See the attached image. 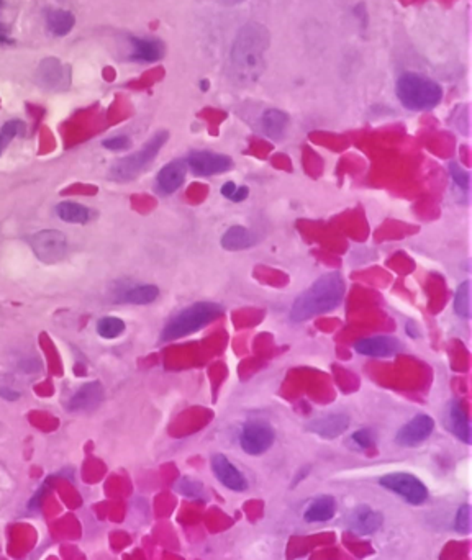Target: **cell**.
Here are the masks:
<instances>
[{
    "label": "cell",
    "instance_id": "1",
    "mask_svg": "<svg viewBox=\"0 0 472 560\" xmlns=\"http://www.w3.org/2000/svg\"><path fill=\"white\" fill-rule=\"evenodd\" d=\"M271 35L263 23L251 22L236 33L230 53L231 76L242 86L258 82L266 70V54Z\"/></svg>",
    "mask_w": 472,
    "mask_h": 560
},
{
    "label": "cell",
    "instance_id": "2",
    "mask_svg": "<svg viewBox=\"0 0 472 560\" xmlns=\"http://www.w3.org/2000/svg\"><path fill=\"white\" fill-rule=\"evenodd\" d=\"M344 280L339 272H330L315 280L304 294L295 298L290 310V318L294 321L307 319L332 312L343 302Z\"/></svg>",
    "mask_w": 472,
    "mask_h": 560
},
{
    "label": "cell",
    "instance_id": "3",
    "mask_svg": "<svg viewBox=\"0 0 472 560\" xmlns=\"http://www.w3.org/2000/svg\"><path fill=\"white\" fill-rule=\"evenodd\" d=\"M397 97L405 108L425 112L441 102L443 89L438 82L417 73H405L397 81Z\"/></svg>",
    "mask_w": 472,
    "mask_h": 560
},
{
    "label": "cell",
    "instance_id": "4",
    "mask_svg": "<svg viewBox=\"0 0 472 560\" xmlns=\"http://www.w3.org/2000/svg\"><path fill=\"white\" fill-rule=\"evenodd\" d=\"M223 313V307L219 303L210 302H200L191 307L182 310L181 313L176 315L168 326L163 329L161 340L163 341H174L179 338L189 336V334L199 331V329L205 328L214 319H216Z\"/></svg>",
    "mask_w": 472,
    "mask_h": 560
},
{
    "label": "cell",
    "instance_id": "5",
    "mask_svg": "<svg viewBox=\"0 0 472 560\" xmlns=\"http://www.w3.org/2000/svg\"><path fill=\"white\" fill-rule=\"evenodd\" d=\"M168 138H169L168 131H159V133H156L153 138L140 149V151L130 154V156L126 158H121L120 161L113 164V167L110 169V177L113 181L118 182H126L138 177V174L143 172L145 169L153 162V159L158 156L163 146L166 144Z\"/></svg>",
    "mask_w": 472,
    "mask_h": 560
},
{
    "label": "cell",
    "instance_id": "6",
    "mask_svg": "<svg viewBox=\"0 0 472 560\" xmlns=\"http://www.w3.org/2000/svg\"><path fill=\"white\" fill-rule=\"evenodd\" d=\"M381 487L394 492L410 505H422L428 498V490L422 480L407 472L387 474L379 480Z\"/></svg>",
    "mask_w": 472,
    "mask_h": 560
},
{
    "label": "cell",
    "instance_id": "7",
    "mask_svg": "<svg viewBox=\"0 0 472 560\" xmlns=\"http://www.w3.org/2000/svg\"><path fill=\"white\" fill-rule=\"evenodd\" d=\"M35 256L45 264H56L63 261L68 251V238L58 229H43L30 238Z\"/></svg>",
    "mask_w": 472,
    "mask_h": 560
},
{
    "label": "cell",
    "instance_id": "8",
    "mask_svg": "<svg viewBox=\"0 0 472 560\" xmlns=\"http://www.w3.org/2000/svg\"><path fill=\"white\" fill-rule=\"evenodd\" d=\"M35 81L50 92H64L71 86V68L58 58H45L35 70Z\"/></svg>",
    "mask_w": 472,
    "mask_h": 560
},
{
    "label": "cell",
    "instance_id": "9",
    "mask_svg": "<svg viewBox=\"0 0 472 560\" xmlns=\"http://www.w3.org/2000/svg\"><path fill=\"white\" fill-rule=\"evenodd\" d=\"M274 439H276V432L271 425L264 421H249L243 426L239 444L246 454L259 455L266 453L274 444Z\"/></svg>",
    "mask_w": 472,
    "mask_h": 560
},
{
    "label": "cell",
    "instance_id": "10",
    "mask_svg": "<svg viewBox=\"0 0 472 560\" xmlns=\"http://www.w3.org/2000/svg\"><path fill=\"white\" fill-rule=\"evenodd\" d=\"M187 167L200 177L215 176V174L226 172L231 167V158L225 154H216L210 151H193L186 159Z\"/></svg>",
    "mask_w": 472,
    "mask_h": 560
},
{
    "label": "cell",
    "instance_id": "11",
    "mask_svg": "<svg viewBox=\"0 0 472 560\" xmlns=\"http://www.w3.org/2000/svg\"><path fill=\"white\" fill-rule=\"evenodd\" d=\"M435 431V421L428 415H417L407 425L400 427L395 442L402 447H415L422 444Z\"/></svg>",
    "mask_w": 472,
    "mask_h": 560
},
{
    "label": "cell",
    "instance_id": "12",
    "mask_svg": "<svg viewBox=\"0 0 472 560\" xmlns=\"http://www.w3.org/2000/svg\"><path fill=\"white\" fill-rule=\"evenodd\" d=\"M212 470L216 480L226 488L233 492H244L248 488V482L244 475L230 462V459L223 454H215L212 457Z\"/></svg>",
    "mask_w": 472,
    "mask_h": 560
},
{
    "label": "cell",
    "instance_id": "13",
    "mask_svg": "<svg viewBox=\"0 0 472 560\" xmlns=\"http://www.w3.org/2000/svg\"><path fill=\"white\" fill-rule=\"evenodd\" d=\"M354 351L367 357H390L402 351V342L392 336L364 338L354 345Z\"/></svg>",
    "mask_w": 472,
    "mask_h": 560
},
{
    "label": "cell",
    "instance_id": "14",
    "mask_svg": "<svg viewBox=\"0 0 472 560\" xmlns=\"http://www.w3.org/2000/svg\"><path fill=\"white\" fill-rule=\"evenodd\" d=\"M105 398V392L101 382H89L82 385L69 400V411H91L96 409Z\"/></svg>",
    "mask_w": 472,
    "mask_h": 560
},
{
    "label": "cell",
    "instance_id": "15",
    "mask_svg": "<svg viewBox=\"0 0 472 560\" xmlns=\"http://www.w3.org/2000/svg\"><path fill=\"white\" fill-rule=\"evenodd\" d=\"M382 521H384V517H382L381 513L372 510L369 506L354 508L348 517L349 528L361 536L377 533L381 529Z\"/></svg>",
    "mask_w": 472,
    "mask_h": 560
},
{
    "label": "cell",
    "instance_id": "16",
    "mask_svg": "<svg viewBox=\"0 0 472 560\" xmlns=\"http://www.w3.org/2000/svg\"><path fill=\"white\" fill-rule=\"evenodd\" d=\"M131 43H133V51H131L130 59L135 63H156V61H161L166 53L163 41L153 36H146V38L131 36Z\"/></svg>",
    "mask_w": 472,
    "mask_h": 560
},
{
    "label": "cell",
    "instance_id": "17",
    "mask_svg": "<svg viewBox=\"0 0 472 560\" xmlns=\"http://www.w3.org/2000/svg\"><path fill=\"white\" fill-rule=\"evenodd\" d=\"M349 426V416L344 413H334V415H327L317 420L310 421L307 425V430L314 434H317L323 439H334L341 436Z\"/></svg>",
    "mask_w": 472,
    "mask_h": 560
},
{
    "label": "cell",
    "instance_id": "18",
    "mask_svg": "<svg viewBox=\"0 0 472 560\" xmlns=\"http://www.w3.org/2000/svg\"><path fill=\"white\" fill-rule=\"evenodd\" d=\"M187 174V162L182 159H176V161L169 162L164 166L161 171L158 172V186L164 194H172L186 181Z\"/></svg>",
    "mask_w": 472,
    "mask_h": 560
},
{
    "label": "cell",
    "instance_id": "19",
    "mask_svg": "<svg viewBox=\"0 0 472 560\" xmlns=\"http://www.w3.org/2000/svg\"><path fill=\"white\" fill-rule=\"evenodd\" d=\"M45 25L51 36L63 38L73 31L75 17L73 12L66 10V8H48L45 12Z\"/></svg>",
    "mask_w": 472,
    "mask_h": 560
},
{
    "label": "cell",
    "instance_id": "20",
    "mask_svg": "<svg viewBox=\"0 0 472 560\" xmlns=\"http://www.w3.org/2000/svg\"><path fill=\"white\" fill-rule=\"evenodd\" d=\"M256 243V234L244 227H231L221 236V246L228 251H242V249L253 248Z\"/></svg>",
    "mask_w": 472,
    "mask_h": 560
},
{
    "label": "cell",
    "instance_id": "21",
    "mask_svg": "<svg viewBox=\"0 0 472 560\" xmlns=\"http://www.w3.org/2000/svg\"><path fill=\"white\" fill-rule=\"evenodd\" d=\"M287 126H289V115L277 108H269L261 116V128L264 135L271 139H279L284 136Z\"/></svg>",
    "mask_w": 472,
    "mask_h": 560
},
{
    "label": "cell",
    "instance_id": "22",
    "mask_svg": "<svg viewBox=\"0 0 472 560\" xmlns=\"http://www.w3.org/2000/svg\"><path fill=\"white\" fill-rule=\"evenodd\" d=\"M448 420H450V427L455 432L457 439H461L466 444H471V425L467 420V415L462 408V404L457 400H452L448 409Z\"/></svg>",
    "mask_w": 472,
    "mask_h": 560
},
{
    "label": "cell",
    "instance_id": "23",
    "mask_svg": "<svg viewBox=\"0 0 472 560\" xmlns=\"http://www.w3.org/2000/svg\"><path fill=\"white\" fill-rule=\"evenodd\" d=\"M337 513V503L334 498L330 495H323L310 503V506L305 510V521L307 522H325L330 521Z\"/></svg>",
    "mask_w": 472,
    "mask_h": 560
},
{
    "label": "cell",
    "instance_id": "24",
    "mask_svg": "<svg viewBox=\"0 0 472 560\" xmlns=\"http://www.w3.org/2000/svg\"><path fill=\"white\" fill-rule=\"evenodd\" d=\"M54 211L58 218L66 221V223L84 225L92 218V211L87 206L75 204V202H61V204L56 205Z\"/></svg>",
    "mask_w": 472,
    "mask_h": 560
},
{
    "label": "cell",
    "instance_id": "25",
    "mask_svg": "<svg viewBox=\"0 0 472 560\" xmlns=\"http://www.w3.org/2000/svg\"><path fill=\"white\" fill-rule=\"evenodd\" d=\"M159 295V289L156 285H136L121 294V302L133 305L153 303Z\"/></svg>",
    "mask_w": 472,
    "mask_h": 560
},
{
    "label": "cell",
    "instance_id": "26",
    "mask_svg": "<svg viewBox=\"0 0 472 560\" xmlns=\"http://www.w3.org/2000/svg\"><path fill=\"white\" fill-rule=\"evenodd\" d=\"M124 331H125L124 319L117 317H103L98 319L97 323L98 336L105 338V340H115V338L121 336Z\"/></svg>",
    "mask_w": 472,
    "mask_h": 560
},
{
    "label": "cell",
    "instance_id": "27",
    "mask_svg": "<svg viewBox=\"0 0 472 560\" xmlns=\"http://www.w3.org/2000/svg\"><path fill=\"white\" fill-rule=\"evenodd\" d=\"M455 312L459 315L461 318L469 319L471 318V284L469 280H464L457 287L455 295Z\"/></svg>",
    "mask_w": 472,
    "mask_h": 560
},
{
    "label": "cell",
    "instance_id": "28",
    "mask_svg": "<svg viewBox=\"0 0 472 560\" xmlns=\"http://www.w3.org/2000/svg\"><path fill=\"white\" fill-rule=\"evenodd\" d=\"M25 130V125L20 120H10L7 121L6 125L0 128V156H2L3 151L7 149V146L12 143V139L15 138Z\"/></svg>",
    "mask_w": 472,
    "mask_h": 560
},
{
    "label": "cell",
    "instance_id": "29",
    "mask_svg": "<svg viewBox=\"0 0 472 560\" xmlns=\"http://www.w3.org/2000/svg\"><path fill=\"white\" fill-rule=\"evenodd\" d=\"M455 529L459 534L467 536L472 529V522H471V506L469 505H462L459 510L456 513V520H455Z\"/></svg>",
    "mask_w": 472,
    "mask_h": 560
},
{
    "label": "cell",
    "instance_id": "30",
    "mask_svg": "<svg viewBox=\"0 0 472 560\" xmlns=\"http://www.w3.org/2000/svg\"><path fill=\"white\" fill-rule=\"evenodd\" d=\"M202 490H204V487H202V483L199 482V480H193L191 477H184L177 482V492H181L182 495H186L189 498L200 497Z\"/></svg>",
    "mask_w": 472,
    "mask_h": 560
},
{
    "label": "cell",
    "instance_id": "31",
    "mask_svg": "<svg viewBox=\"0 0 472 560\" xmlns=\"http://www.w3.org/2000/svg\"><path fill=\"white\" fill-rule=\"evenodd\" d=\"M450 174H451L452 181H455V183L459 187V189H462V190L469 189L471 177H469V172H467L464 167L459 166L457 162H450Z\"/></svg>",
    "mask_w": 472,
    "mask_h": 560
},
{
    "label": "cell",
    "instance_id": "32",
    "mask_svg": "<svg viewBox=\"0 0 472 560\" xmlns=\"http://www.w3.org/2000/svg\"><path fill=\"white\" fill-rule=\"evenodd\" d=\"M130 144H131V141L128 136H125V135L112 136V138H108L102 143L103 148L110 149V151H121V149H128Z\"/></svg>",
    "mask_w": 472,
    "mask_h": 560
},
{
    "label": "cell",
    "instance_id": "33",
    "mask_svg": "<svg viewBox=\"0 0 472 560\" xmlns=\"http://www.w3.org/2000/svg\"><path fill=\"white\" fill-rule=\"evenodd\" d=\"M351 439L354 444L361 449H369V447L374 446V434H372L371 430H360L356 431L351 436Z\"/></svg>",
    "mask_w": 472,
    "mask_h": 560
},
{
    "label": "cell",
    "instance_id": "34",
    "mask_svg": "<svg viewBox=\"0 0 472 560\" xmlns=\"http://www.w3.org/2000/svg\"><path fill=\"white\" fill-rule=\"evenodd\" d=\"M12 43H13V38H12V33H10V27L0 20V45H12Z\"/></svg>",
    "mask_w": 472,
    "mask_h": 560
},
{
    "label": "cell",
    "instance_id": "35",
    "mask_svg": "<svg viewBox=\"0 0 472 560\" xmlns=\"http://www.w3.org/2000/svg\"><path fill=\"white\" fill-rule=\"evenodd\" d=\"M0 397L13 402V400L20 398V392H17V390L13 388H8L7 385H0Z\"/></svg>",
    "mask_w": 472,
    "mask_h": 560
},
{
    "label": "cell",
    "instance_id": "36",
    "mask_svg": "<svg viewBox=\"0 0 472 560\" xmlns=\"http://www.w3.org/2000/svg\"><path fill=\"white\" fill-rule=\"evenodd\" d=\"M249 195V189L246 186H242V187H236L235 194L231 195V202H235V204H239V202H243L246 197Z\"/></svg>",
    "mask_w": 472,
    "mask_h": 560
},
{
    "label": "cell",
    "instance_id": "37",
    "mask_svg": "<svg viewBox=\"0 0 472 560\" xmlns=\"http://www.w3.org/2000/svg\"><path fill=\"white\" fill-rule=\"evenodd\" d=\"M236 187H238V186H236L235 182H226V183H223V186H221V189H220L221 195L226 197V199H231V195L235 194Z\"/></svg>",
    "mask_w": 472,
    "mask_h": 560
},
{
    "label": "cell",
    "instance_id": "38",
    "mask_svg": "<svg viewBox=\"0 0 472 560\" xmlns=\"http://www.w3.org/2000/svg\"><path fill=\"white\" fill-rule=\"evenodd\" d=\"M212 2L220 3V6H238V3L244 2V0H212Z\"/></svg>",
    "mask_w": 472,
    "mask_h": 560
},
{
    "label": "cell",
    "instance_id": "39",
    "mask_svg": "<svg viewBox=\"0 0 472 560\" xmlns=\"http://www.w3.org/2000/svg\"><path fill=\"white\" fill-rule=\"evenodd\" d=\"M200 86H202V91H204V92H205V91H207V89H209V86H210V82H209V81H202V84H200Z\"/></svg>",
    "mask_w": 472,
    "mask_h": 560
}]
</instances>
